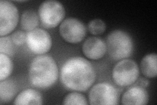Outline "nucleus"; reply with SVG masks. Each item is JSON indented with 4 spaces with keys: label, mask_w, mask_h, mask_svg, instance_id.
<instances>
[{
    "label": "nucleus",
    "mask_w": 157,
    "mask_h": 105,
    "mask_svg": "<svg viewBox=\"0 0 157 105\" xmlns=\"http://www.w3.org/2000/svg\"><path fill=\"white\" fill-rule=\"evenodd\" d=\"M96 71L90 61L81 57L67 59L60 70V81L66 89L86 91L96 80Z\"/></svg>",
    "instance_id": "f257e3e1"
},
{
    "label": "nucleus",
    "mask_w": 157,
    "mask_h": 105,
    "mask_svg": "<svg viewBox=\"0 0 157 105\" xmlns=\"http://www.w3.org/2000/svg\"><path fill=\"white\" fill-rule=\"evenodd\" d=\"M29 80L33 86L40 89L51 87L58 77L56 61L47 55H41L33 59L29 64Z\"/></svg>",
    "instance_id": "f03ea898"
},
{
    "label": "nucleus",
    "mask_w": 157,
    "mask_h": 105,
    "mask_svg": "<svg viewBox=\"0 0 157 105\" xmlns=\"http://www.w3.org/2000/svg\"><path fill=\"white\" fill-rule=\"evenodd\" d=\"M107 51L112 59L121 61L132 55L134 51V43L127 32L116 30L108 34Z\"/></svg>",
    "instance_id": "7ed1b4c3"
},
{
    "label": "nucleus",
    "mask_w": 157,
    "mask_h": 105,
    "mask_svg": "<svg viewBox=\"0 0 157 105\" xmlns=\"http://www.w3.org/2000/svg\"><path fill=\"white\" fill-rule=\"evenodd\" d=\"M65 14L64 7L60 2L55 0L43 2L38 9L39 21L47 28H55L61 24Z\"/></svg>",
    "instance_id": "20e7f679"
},
{
    "label": "nucleus",
    "mask_w": 157,
    "mask_h": 105,
    "mask_svg": "<svg viewBox=\"0 0 157 105\" xmlns=\"http://www.w3.org/2000/svg\"><path fill=\"white\" fill-rule=\"evenodd\" d=\"M140 76L137 64L132 59H122L117 63L112 71L113 82L120 87H127L135 83Z\"/></svg>",
    "instance_id": "39448f33"
},
{
    "label": "nucleus",
    "mask_w": 157,
    "mask_h": 105,
    "mask_svg": "<svg viewBox=\"0 0 157 105\" xmlns=\"http://www.w3.org/2000/svg\"><path fill=\"white\" fill-rule=\"evenodd\" d=\"M92 105H115L119 104V92L109 83L101 82L93 86L88 94Z\"/></svg>",
    "instance_id": "423d86ee"
},
{
    "label": "nucleus",
    "mask_w": 157,
    "mask_h": 105,
    "mask_svg": "<svg viewBox=\"0 0 157 105\" xmlns=\"http://www.w3.org/2000/svg\"><path fill=\"white\" fill-rule=\"evenodd\" d=\"M59 32L64 40L70 43L76 44L83 40L86 35V28L80 20L67 18L61 22Z\"/></svg>",
    "instance_id": "0eeeda50"
},
{
    "label": "nucleus",
    "mask_w": 157,
    "mask_h": 105,
    "mask_svg": "<svg viewBox=\"0 0 157 105\" xmlns=\"http://www.w3.org/2000/svg\"><path fill=\"white\" fill-rule=\"evenodd\" d=\"M19 20L17 7L9 1L0 2V35L5 36L12 32L17 27Z\"/></svg>",
    "instance_id": "6e6552de"
},
{
    "label": "nucleus",
    "mask_w": 157,
    "mask_h": 105,
    "mask_svg": "<svg viewBox=\"0 0 157 105\" xmlns=\"http://www.w3.org/2000/svg\"><path fill=\"white\" fill-rule=\"evenodd\" d=\"M27 46L34 54L44 55L50 51L52 47L51 35L45 30L37 28L26 34Z\"/></svg>",
    "instance_id": "1a4fd4ad"
},
{
    "label": "nucleus",
    "mask_w": 157,
    "mask_h": 105,
    "mask_svg": "<svg viewBox=\"0 0 157 105\" xmlns=\"http://www.w3.org/2000/svg\"><path fill=\"white\" fill-rule=\"evenodd\" d=\"M82 50L86 57L91 60H99L105 55L107 45L101 38L90 37L83 43Z\"/></svg>",
    "instance_id": "9d476101"
},
{
    "label": "nucleus",
    "mask_w": 157,
    "mask_h": 105,
    "mask_svg": "<svg viewBox=\"0 0 157 105\" xmlns=\"http://www.w3.org/2000/svg\"><path fill=\"white\" fill-rule=\"evenodd\" d=\"M149 102V94L147 90L139 86L132 87L122 95L121 103L124 105H144Z\"/></svg>",
    "instance_id": "9b49d317"
},
{
    "label": "nucleus",
    "mask_w": 157,
    "mask_h": 105,
    "mask_svg": "<svg viewBox=\"0 0 157 105\" xmlns=\"http://www.w3.org/2000/svg\"><path fill=\"white\" fill-rule=\"evenodd\" d=\"M14 104H43V97L37 90L33 89H26L20 93L15 99Z\"/></svg>",
    "instance_id": "f8f14e48"
},
{
    "label": "nucleus",
    "mask_w": 157,
    "mask_h": 105,
    "mask_svg": "<svg viewBox=\"0 0 157 105\" xmlns=\"http://www.w3.org/2000/svg\"><path fill=\"white\" fill-rule=\"evenodd\" d=\"M157 56L156 53L146 55L142 59L140 68L142 74L146 78H153L157 75Z\"/></svg>",
    "instance_id": "ddd939ff"
},
{
    "label": "nucleus",
    "mask_w": 157,
    "mask_h": 105,
    "mask_svg": "<svg viewBox=\"0 0 157 105\" xmlns=\"http://www.w3.org/2000/svg\"><path fill=\"white\" fill-rule=\"evenodd\" d=\"M18 91L16 82L13 79H5L0 82V101L7 103L14 99Z\"/></svg>",
    "instance_id": "4468645a"
},
{
    "label": "nucleus",
    "mask_w": 157,
    "mask_h": 105,
    "mask_svg": "<svg viewBox=\"0 0 157 105\" xmlns=\"http://www.w3.org/2000/svg\"><path fill=\"white\" fill-rule=\"evenodd\" d=\"M39 24V15L33 10H27L21 16V26L25 31H32L37 28Z\"/></svg>",
    "instance_id": "2eb2a0df"
},
{
    "label": "nucleus",
    "mask_w": 157,
    "mask_h": 105,
    "mask_svg": "<svg viewBox=\"0 0 157 105\" xmlns=\"http://www.w3.org/2000/svg\"><path fill=\"white\" fill-rule=\"evenodd\" d=\"M13 71V63L7 55L0 53V81L7 79Z\"/></svg>",
    "instance_id": "dca6fc26"
},
{
    "label": "nucleus",
    "mask_w": 157,
    "mask_h": 105,
    "mask_svg": "<svg viewBox=\"0 0 157 105\" xmlns=\"http://www.w3.org/2000/svg\"><path fill=\"white\" fill-rule=\"evenodd\" d=\"M63 104L87 105L88 103L86 97L78 91L71 92L66 95L63 101Z\"/></svg>",
    "instance_id": "f3484780"
},
{
    "label": "nucleus",
    "mask_w": 157,
    "mask_h": 105,
    "mask_svg": "<svg viewBox=\"0 0 157 105\" xmlns=\"http://www.w3.org/2000/svg\"><path fill=\"white\" fill-rule=\"evenodd\" d=\"M88 30L92 35H100L105 31L106 24L101 19H93L88 22Z\"/></svg>",
    "instance_id": "a211bd4d"
},
{
    "label": "nucleus",
    "mask_w": 157,
    "mask_h": 105,
    "mask_svg": "<svg viewBox=\"0 0 157 105\" xmlns=\"http://www.w3.org/2000/svg\"><path fill=\"white\" fill-rule=\"evenodd\" d=\"M13 42L10 36H1L0 38V52L11 57L14 55Z\"/></svg>",
    "instance_id": "6ab92c4d"
},
{
    "label": "nucleus",
    "mask_w": 157,
    "mask_h": 105,
    "mask_svg": "<svg viewBox=\"0 0 157 105\" xmlns=\"http://www.w3.org/2000/svg\"><path fill=\"white\" fill-rule=\"evenodd\" d=\"M11 38L14 44L17 45V46H21L26 42V34L22 31L18 30L14 32L11 35Z\"/></svg>",
    "instance_id": "aec40b11"
},
{
    "label": "nucleus",
    "mask_w": 157,
    "mask_h": 105,
    "mask_svg": "<svg viewBox=\"0 0 157 105\" xmlns=\"http://www.w3.org/2000/svg\"><path fill=\"white\" fill-rule=\"evenodd\" d=\"M137 82V86H141L142 87H148L149 85V81L147 78H140Z\"/></svg>",
    "instance_id": "412c9836"
}]
</instances>
